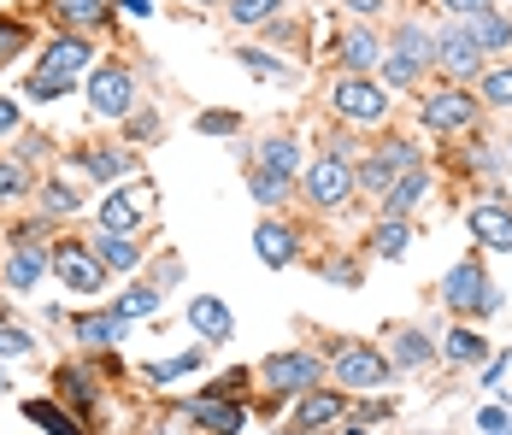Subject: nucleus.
Returning <instances> with one entry per match:
<instances>
[{"instance_id":"nucleus-50","label":"nucleus","mask_w":512,"mask_h":435,"mask_svg":"<svg viewBox=\"0 0 512 435\" xmlns=\"http://www.w3.org/2000/svg\"><path fill=\"white\" fill-rule=\"evenodd\" d=\"M112 6L130 12V18H148V12H154V0H112Z\"/></svg>"},{"instance_id":"nucleus-54","label":"nucleus","mask_w":512,"mask_h":435,"mask_svg":"<svg viewBox=\"0 0 512 435\" xmlns=\"http://www.w3.org/2000/svg\"><path fill=\"white\" fill-rule=\"evenodd\" d=\"M0 324H6V300H0Z\"/></svg>"},{"instance_id":"nucleus-12","label":"nucleus","mask_w":512,"mask_h":435,"mask_svg":"<svg viewBox=\"0 0 512 435\" xmlns=\"http://www.w3.org/2000/svg\"><path fill=\"white\" fill-rule=\"evenodd\" d=\"M465 224H471V242L489 247V253H512V206L507 200H477L471 212H465Z\"/></svg>"},{"instance_id":"nucleus-16","label":"nucleus","mask_w":512,"mask_h":435,"mask_svg":"<svg viewBox=\"0 0 512 435\" xmlns=\"http://www.w3.org/2000/svg\"><path fill=\"white\" fill-rule=\"evenodd\" d=\"M42 277H48V247H12L6 265H0V283L12 294H30Z\"/></svg>"},{"instance_id":"nucleus-1","label":"nucleus","mask_w":512,"mask_h":435,"mask_svg":"<svg viewBox=\"0 0 512 435\" xmlns=\"http://www.w3.org/2000/svg\"><path fill=\"white\" fill-rule=\"evenodd\" d=\"M330 377L342 394H377V388H389L395 365L371 341H342V347H330Z\"/></svg>"},{"instance_id":"nucleus-13","label":"nucleus","mask_w":512,"mask_h":435,"mask_svg":"<svg viewBox=\"0 0 512 435\" xmlns=\"http://www.w3.org/2000/svg\"><path fill=\"white\" fill-rule=\"evenodd\" d=\"M183 412L212 435H242L248 430V406H242V400H224V394H195V400H183Z\"/></svg>"},{"instance_id":"nucleus-15","label":"nucleus","mask_w":512,"mask_h":435,"mask_svg":"<svg viewBox=\"0 0 512 435\" xmlns=\"http://www.w3.org/2000/svg\"><path fill=\"white\" fill-rule=\"evenodd\" d=\"M189 330L212 347V341L236 336V318H230V306H224L218 294H195V300H189Z\"/></svg>"},{"instance_id":"nucleus-5","label":"nucleus","mask_w":512,"mask_h":435,"mask_svg":"<svg viewBox=\"0 0 512 435\" xmlns=\"http://www.w3.org/2000/svg\"><path fill=\"white\" fill-rule=\"evenodd\" d=\"M436 294H442V306H448V312H471V318L501 312V289H495V283L483 277V265H471V259L454 265V271L442 277V289H436Z\"/></svg>"},{"instance_id":"nucleus-31","label":"nucleus","mask_w":512,"mask_h":435,"mask_svg":"<svg viewBox=\"0 0 512 435\" xmlns=\"http://www.w3.org/2000/svg\"><path fill=\"white\" fill-rule=\"evenodd\" d=\"M154 312H159V289L154 283H130V289L112 300V318H118V324H136V318H154Z\"/></svg>"},{"instance_id":"nucleus-7","label":"nucleus","mask_w":512,"mask_h":435,"mask_svg":"<svg viewBox=\"0 0 512 435\" xmlns=\"http://www.w3.org/2000/svg\"><path fill=\"white\" fill-rule=\"evenodd\" d=\"M330 112H336L342 124H383V118H389V89L371 83V77H342V83L330 89Z\"/></svg>"},{"instance_id":"nucleus-22","label":"nucleus","mask_w":512,"mask_h":435,"mask_svg":"<svg viewBox=\"0 0 512 435\" xmlns=\"http://www.w3.org/2000/svg\"><path fill=\"white\" fill-rule=\"evenodd\" d=\"M430 359H442V347L424 336V330H401L395 347H389V365H395V371H424Z\"/></svg>"},{"instance_id":"nucleus-44","label":"nucleus","mask_w":512,"mask_h":435,"mask_svg":"<svg viewBox=\"0 0 512 435\" xmlns=\"http://www.w3.org/2000/svg\"><path fill=\"white\" fill-rule=\"evenodd\" d=\"M195 130H201V136H236V130H242V112H201Z\"/></svg>"},{"instance_id":"nucleus-2","label":"nucleus","mask_w":512,"mask_h":435,"mask_svg":"<svg viewBox=\"0 0 512 435\" xmlns=\"http://www.w3.org/2000/svg\"><path fill=\"white\" fill-rule=\"evenodd\" d=\"M48 271L71 294H101L106 289V265L95 259V247L77 242V236H59V242H48Z\"/></svg>"},{"instance_id":"nucleus-11","label":"nucleus","mask_w":512,"mask_h":435,"mask_svg":"<svg viewBox=\"0 0 512 435\" xmlns=\"http://www.w3.org/2000/svg\"><path fill=\"white\" fill-rule=\"evenodd\" d=\"M348 412V394L342 388H307L289 412V435H312V430H330L336 418Z\"/></svg>"},{"instance_id":"nucleus-48","label":"nucleus","mask_w":512,"mask_h":435,"mask_svg":"<svg viewBox=\"0 0 512 435\" xmlns=\"http://www.w3.org/2000/svg\"><path fill=\"white\" fill-rule=\"evenodd\" d=\"M18 124H24V112H18V100H6V95H0V136H12Z\"/></svg>"},{"instance_id":"nucleus-27","label":"nucleus","mask_w":512,"mask_h":435,"mask_svg":"<svg viewBox=\"0 0 512 435\" xmlns=\"http://www.w3.org/2000/svg\"><path fill=\"white\" fill-rule=\"evenodd\" d=\"M24 418H30L36 430H48V435H89V430H83V418H77V412H65L59 400H24Z\"/></svg>"},{"instance_id":"nucleus-14","label":"nucleus","mask_w":512,"mask_h":435,"mask_svg":"<svg viewBox=\"0 0 512 435\" xmlns=\"http://www.w3.org/2000/svg\"><path fill=\"white\" fill-rule=\"evenodd\" d=\"M436 65H442L448 77H477V71H483V53L465 36V24H454V30L436 36Z\"/></svg>"},{"instance_id":"nucleus-36","label":"nucleus","mask_w":512,"mask_h":435,"mask_svg":"<svg viewBox=\"0 0 512 435\" xmlns=\"http://www.w3.org/2000/svg\"><path fill=\"white\" fill-rule=\"evenodd\" d=\"M277 12H283V0H230V24H242V30H265Z\"/></svg>"},{"instance_id":"nucleus-29","label":"nucleus","mask_w":512,"mask_h":435,"mask_svg":"<svg viewBox=\"0 0 512 435\" xmlns=\"http://www.w3.org/2000/svg\"><path fill=\"white\" fill-rule=\"evenodd\" d=\"M424 194H430V177H424V165H418V171H407L395 189L383 194V218H407V212L418 206V200H424Z\"/></svg>"},{"instance_id":"nucleus-9","label":"nucleus","mask_w":512,"mask_h":435,"mask_svg":"<svg viewBox=\"0 0 512 435\" xmlns=\"http://www.w3.org/2000/svg\"><path fill=\"white\" fill-rule=\"evenodd\" d=\"M148 200H154V183L112 189L101 206H95V218H101V236H136V230H142V218H148Z\"/></svg>"},{"instance_id":"nucleus-38","label":"nucleus","mask_w":512,"mask_h":435,"mask_svg":"<svg viewBox=\"0 0 512 435\" xmlns=\"http://www.w3.org/2000/svg\"><path fill=\"white\" fill-rule=\"evenodd\" d=\"M248 194H254L259 206H277V200H289V183L271 177V171H259V165H248Z\"/></svg>"},{"instance_id":"nucleus-43","label":"nucleus","mask_w":512,"mask_h":435,"mask_svg":"<svg viewBox=\"0 0 512 435\" xmlns=\"http://www.w3.org/2000/svg\"><path fill=\"white\" fill-rule=\"evenodd\" d=\"M30 353H36L30 330H18V324H0V359H30Z\"/></svg>"},{"instance_id":"nucleus-39","label":"nucleus","mask_w":512,"mask_h":435,"mask_svg":"<svg viewBox=\"0 0 512 435\" xmlns=\"http://www.w3.org/2000/svg\"><path fill=\"white\" fill-rule=\"evenodd\" d=\"M24 95H30V100H65V95H71V77H53V71L36 65V71H30V83H24Z\"/></svg>"},{"instance_id":"nucleus-45","label":"nucleus","mask_w":512,"mask_h":435,"mask_svg":"<svg viewBox=\"0 0 512 435\" xmlns=\"http://www.w3.org/2000/svg\"><path fill=\"white\" fill-rule=\"evenodd\" d=\"M24 189H30V171H24L18 159H6V165H0V200H12V194H24Z\"/></svg>"},{"instance_id":"nucleus-17","label":"nucleus","mask_w":512,"mask_h":435,"mask_svg":"<svg viewBox=\"0 0 512 435\" xmlns=\"http://www.w3.org/2000/svg\"><path fill=\"white\" fill-rule=\"evenodd\" d=\"M89 59H95V42H83V36H53L48 53H42V71H53V77H77V71H89Z\"/></svg>"},{"instance_id":"nucleus-4","label":"nucleus","mask_w":512,"mask_h":435,"mask_svg":"<svg viewBox=\"0 0 512 435\" xmlns=\"http://www.w3.org/2000/svg\"><path fill=\"white\" fill-rule=\"evenodd\" d=\"M407 171H418V147L412 142H383V147H371V153L354 165V189H365V194L383 200Z\"/></svg>"},{"instance_id":"nucleus-32","label":"nucleus","mask_w":512,"mask_h":435,"mask_svg":"<svg viewBox=\"0 0 512 435\" xmlns=\"http://www.w3.org/2000/svg\"><path fill=\"white\" fill-rule=\"evenodd\" d=\"M407 247H412L407 218H377V230H371V253L377 259H407Z\"/></svg>"},{"instance_id":"nucleus-41","label":"nucleus","mask_w":512,"mask_h":435,"mask_svg":"<svg viewBox=\"0 0 512 435\" xmlns=\"http://www.w3.org/2000/svg\"><path fill=\"white\" fill-rule=\"evenodd\" d=\"M377 65H383V83H389V89H412V83H418V65L401 59V53H383Z\"/></svg>"},{"instance_id":"nucleus-20","label":"nucleus","mask_w":512,"mask_h":435,"mask_svg":"<svg viewBox=\"0 0 512 435\" xmlns=\"http://www.w3.org/2000/svg\"><path fill=\"white\" fill-rule=\"evenodd\" d=\"M336 59L348 65V77H365V71H377V59H383V48H377V36L371 30H342L336 36Z\"/></svg>"},{"instance_id":"nucleus-18","label":"nucleus","mask_w":512,"mask_h":435,"mask_svg":"<svg viewBox=\"0 0 512 435\" xmlns=\"http://www.w3.org/2000/svg\"><path fill=\"white\" fill-rule=\"evenodd\" d=\"M465 36L477 42V53H501L512 48V18L507 12H495V6H483V12H471V18H460Z\"/></svg>"},{"instance_id":"nucleus-6","label":"nucleus","mask_w":512,"mask_h":435,"mask_svg":"<svg viewBox=\"0 0 512 435\" xmlns=\"http://www.w3.org/2000/svg\"><path fill=\"white\" fill-rule=\"evenodd\" d=\"M259 377L271 383V394L301 400L307 388H324V359H318V353H301V347H289V353H271V359L259 365Z\"/></svg>"},{"instance_id":"nucleus-52","label":"nucleus","mask_w":512,"mask_h":435,"mask_svg":"<svg viewBox=\"0 0 512 435\" xmlns=\"http://www.w3.org/2000/svg\"><path fill=\"white\" fill-rule=\"evenodd\" d=\"M348 12H359V18H371V12H383V0H348Z\"/></svg>"},{"instance_id":"nucleus-25","label":"nucleus","mask_w":512,"mask_h":435,"mask_svg":"<svg viewBox=\"0 0 512 435\" xmlns=\"http://www.w3.org/2000/svg\"><path fill=\"white\" fill-rule=\"evenodd\" d=\"M442 359H448V365H489V336L471 330V324H460V330L442 336Z\"/></svg>"},{"instance_id":"nucleus-21","label":"nucleus","mask_w":512,"mask_h":435,"mask_svg":"<svg viewBox=\"0 0 512 435\" xmlns=\"http://www.w3.org/2000/svg\"><path fill=\"white\" fill-rule=\"evenodd\" d=\"M77 171L95 177V183H112V177L136 171V153H124V147H89V153H77Z\"/></svg>"},{"instance_id":"nucleus-34","label":"nucleus","mask_w":512,"mask_h":435,"mask_svg":"<svg viewBox=\"0 0 512 435\" xmlns=\"http://www.w3.org/2000/svg\"><path fill=\"white\" fill-rule=\"evenodd\" d=\"M53 383H59V400H71L77 412H89V406H95V377H89L83 365H59V371H53Z\"/></svg>"},{"instance_id":"nucleus-3","label":"nucleus","mask_w":512,"mask_h":435,"mask_svg":"<svg viewBox=\"0 0 512 435\" xmlns=\"http://www.w3.org/2000/svg\"><path fill=\"white\" fill-rule=\"evenodd\" d=\"M301 189L318 212H342L348 200H354V159H342V153H318L307 171H301Z\"/></svg>"},{"instance_id":"nucleus-24","label":"nucleus","mask_w":512,"mask_h":435,"mask_svg":"<svg viewBox=\"0 0 512 435\" xmlns=\"http://www.w3.org/2000/svg\"><path fill=\"white\" fill-rule=\"evenodd\" d=\"M71 336L83 341V347H95V353H106L112 341H124V324L112 312H77L71 318Z\"/></svg>"},{"instance_id":"nucleus-37","label":"nucleus","mask_w":512,"mask_h":435,"mask_svg":"<svg viewBox=\"0 0 512 435\" xmlns=\"http://www.w3.org/2000/svg\"><path fill=\"white\" fill-rule=\"evenodd\" d=\"M83 200H77V189L71 183H42V218H71Z\"/></svg>"},{"instance_id":"nucleus-33","label":"nucleus","mask_w":512,"mask_h":435,"mask_svg":"<svg viewBox=\"0 0 512 435\" xmlns=\"http://www.w3.org/2000/svg\"><path fill=\"white\" fill-rule=\"evenodd\" d=\"M236 65H242L248 77H259V83H295V71L265 48H236Z\"/></svg>"},{"instance_id":"nucleus-10","label":"nucleus","mask_w":512,"mask_h":435,"mask_svg":"<svg viewBox=\"0 0 512 435\" xmlns=\"http://www.w3.org/2000/svg\"><path fill=\"white\" fill-rule=\"evenodd\" d=\"M477 100L465 95V89H436V95H424V106H418V124L424 130H436V136H454V130H471L477 124Z\"/></svg>"},{"instance_id":"nucleus-47","label":"nucleus","mask_w":512,"mask_h":435,"mask_svg":"<svg viewBox=\"0 0 512 435\" xmlns=\"http://www.w3.org/2000/svg\"><path fill=\"white\" fill-rule=\"evenodd\" d=\"M477 424H483L489 435H512V418L501 412V406H489V412H477Z\"/></svg>"},{"instance_id":"nucleus-46","label":"nucleus","mask_w":512,"mask_h":435,"mask_svg":"<svg viewBox=\"0 0 512 435\" xmlns=\"http://www.w3.org/2000/svg\"><path fill=\"white\" fill-rule=\"evenodd\" d=\"M124 130H130V142H154L159 118H154V112H130V118H124Z\"/></svg>"},{"instance_id":"nucleus-26","label":"nucleus","mask_w":512,"mask_h":435,"mask_svg":"<svg viewBox=\"0 0 512 435\" xmlns=\"http://www.w3.org/2000/svg\"><path fill=\"white\" fill-rule=\"evenodd\" d=\"M48 12L77 36V30H95V24H106V12H112V0H48Z\"/></svg>"},{"instance_id":"nucleus-19","label":"nucleus","mask_w":512,"mask_h":435,"mask_svg":"<svg viewBox=\"0 0 512 435\" xmlns=\"http://www.w3.org/2000/svg\"><path fill=\"white\" fill-rule=\"evenodd\" d=\"M254 247H259V259H265L271 271H283V265H295V247H301V236H295L289 224L265 218V224L254 230Z\"/></svg>"},{"instance_id":"nucleus-35","label":"nucleus","mask_w":512,"mask_h":435,"mask_svg":"<svg viewBox=\"0 0 512 435\" xmlns=\"http://www.w3.org/2000/svg\"><path fill=\"white\" fill-rule=\"evenodd\" d=\"M201 359H206V347H189V353H171V359H159V365H142V377H148V383H177V377H189Z\"/></svg>"},{"instance_id":"nucleus-55","label":"nucleus","mask_w":512,"mask_h":435,"mask_svg":"<svg viewBox=\"0 0 512 435\" xmlns=\"http://www.w3.org/2000/svg\"><path fill=\"white\" fill-rule=\"evenodd\" d=\"M348 435H365V430H348Z\"/></svg>"},{"instance_id":"nucleus-53","label":"nucleus","mask_w":512,"mask_h":435,"mask_svg":"<svg viewBox=\"0 0 512 435\" xmlns=\"http://www.w3.org/2000/svg\"><path fill=\"white\" fill-rule=\"evenodd\" d=\"M6 388H12V377H6V371H0V400H6Z\"/></svg>"},{"instance_id":"nucleus-42","label":"nucleus","mask_w":512,"mask_h":435,"mask_svg":"<svg viewBox=\"0 0 512 435\" xmlns=\"http://www.w3.org/2000/svg\"><path fill=\"white\" fill-rule=\"evenodd\" d=\"M483 106H512V65H495L483 77Z\"/></svg>"},{"instance_id":"nucleus-51","label":"nucleus","mask_w":512,"mask_h":435,"mask_svg":"<svg viewBox=\"0 0 512 435\" xmlns=\"http://www.w3.org/2000/svg\"><path fill=\"white\" fill-rule=\"evenodd\" d=\"M442 6H448V12H460V18H471V12H483L489 0H442Z\"/></svg>"},{"instance_id":"nucleus-30","label":"nucleus","mask_w":512,"mask_h":435,"mask_svg":"<svg viewBox=\"0 0 512 435\" xmlns=\"http://www.w3.org/2000/svg\"><path fill=\"white\" fill-rule=\"evenodd\" d=\"M95 259H101L106 271H136L142 265V242L136 236H95Z\"/></svg>"},{"instance_id":"nucleus-28","label":"nucleus","mask_w":512,"mask_h":435,"mask_svg":"<svg viewBox=\"0 0 512 435\" xmlns=\"http://www.w3.org/2000/svg\"><path fill=\"white\" fill-rule=\"evenodd\" d=\"M389 53H401V59H412V65L424 71V65H436V36H430L418 18H407V24L395 30V48H389Z\"/></svg>"},{"instance_id":"nucleus-40","label":"nucleus","mask_w":512,"mask_h":435,"mask_svg":"<svg viewBox=\"0 0 512 435\" xmlns=\"http://www.w3.org/2000/svg\"><path fill=\"white\" fill-rule=\"evenodd\" d=\"M24 48H30V30L18 18H0V65H12Z\"/></svg>"},{"instance_id":"nucleus-49","label":"nucleus","mask_w":512,"mask_h":435,"mask_svg":"<svg viewBox=\"0 0 512 435\" xmlns=\"http://www.w3.org/2000/svg\"><path fill=\"white\" fill-rule=\"evenodd\" d=\"M324 277L330 283H359V265L354 259H336V265H324Z\"/></svg>"},{"instance_id":"nucleus-23","label":"nucleus","mask_w":512,"mask_h":435,"mask_svg":"<svg viewBox=\"0 0 512 435\" xmlns=\"http://www.w3.org/2000/svg\"><path fill=\"white\" fill-rule=\"evenodd\" d=\"M254 165L259 171H271V177H283V183H295V177H301V147L289 142V136H265Z\"/></svg>"},{"instance_id":"nucleus-56","label":"nucleus","mask_w":512,"mask_h":435,"mask_svg":"<svg viewBox=\"0 0 512 435\" xmlns=\"http://www.w3.org/2000/svg\"><path fill=\"white\" fill-rule=\"evenodd\" d=\"M507 153H512V136H507Z\"/></svg>"},{"instance_id":"nucleus-8","label":"nucleus","mask_w":512,"mask_h":435,"mask_svg":"<svg viewBox=\"0 0 512 435\" xmlns=\"http://www.w3.org/2000/svg\"><path fill=\"white\" fill-rule=\"evenodd\" d=\"M83 95L95 106V118H130V106H136V77H130V65H95L89 83H83Z\"/></svg>"}]
</instances>
